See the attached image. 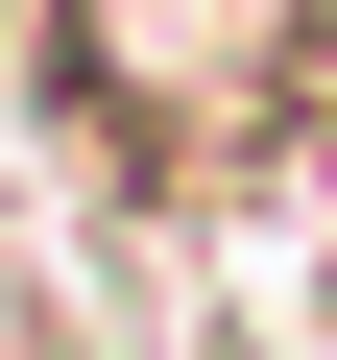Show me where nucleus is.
Segmentation results:
<instances>
[{"instance_id":"obj_1","label":"nucleus","mask_w":337,"mask_h":360,"mask_svg":"<svg viewBox=\"0 0 337 360\" xmlns=\"http://www.w3.org/2000/svg\"><path fill=\"white\" fill-rule=\"evenodd\" d=\"M49 96H73V144L121 168V193H241V168H289L313 120H337V0H49Z\"/></svg>"}]
</instances>
